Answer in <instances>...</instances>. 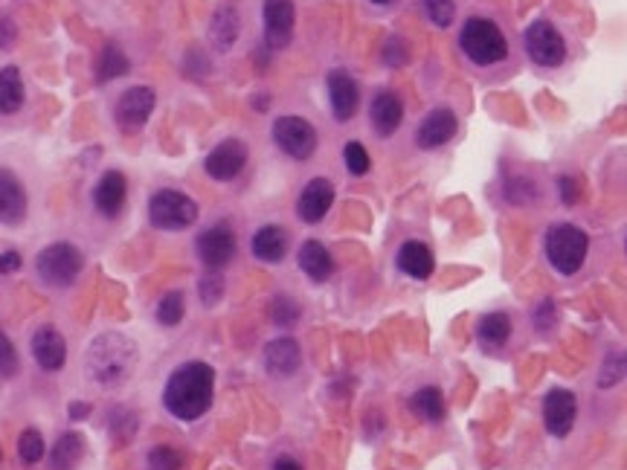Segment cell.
Instances as JSON below:
<instances>
[{"mask_svg":"<svg viewBox=\"0 0 627 470\" xmlns=\"http://www.w3.org/2000/svg\"><path fill=\"white\" fill-rule=\"evenodd\" d=\"M212 395H215L212 366L192 360L172 372L163 389V407L180 421H198L212 407Z\"/></svg>","mask_w":627,"mask_h":470,"instance_id":"cell-1","label":"cell"},{"mask_svg":"<svg viewBox=\"0 0 627 470\" xmlns=\"http://www.w3.org/2000/svg\"><path fill=\"white\" fill-rule=\"evenodd\" d=\"M137 357L140 352L131 337H125L120 331H108V334H99L88 346L85 366H88L90 381L105 389H114L134 375Z\"/></svg>","mask_w":627,"mask_h":470,"instance_id":"cell-2","label":"cell"},{"mask_svg":"<svg viewBox=\"0 0 627 470\" xmlns=\"http://www.w3.org/2000/svg\"><path fill=\"white\" fill-rule=\"evenodd\" d=\"M459 50L477 67H494L508 59V38L488 18H468L459 32Z\"/></svg>","mask_w":627,"mask_h":470,"instance_id":"cell-3","label":"cell"},{"mask_svg":"<svg viewBox=\"0 0 627 470\" xmlns=\"http://www.w3.org/2000/svg\"><path fill=\"white\" fill-rule=\"evenodd\" d=\"M587 250H590V238L575 224H555L546 233V259L564 276H572L581 270Z\"/></svg>","mask_w":627,"mask_h":470,"instance_id":"cell-4","label":"cell"},{"mask_svg":"<svg viewBox=\"0 0 627 470\" xmlns=\"http://www.w3.org/2000/svg\"><path fill=\"white\" fill-rule=\"evenodd\" d=\"M38 267V276L47 282V285H56V288H67L76 282V276L82 273L85 267V256L79 247L67 244V241H56L50 247H44L35 259Z\"/></svg>","mask_w":627,"mask_h":470,"instance_id":"cell-5","label":"cell"},{"mask_svg":"<svg viewBox=\"0 0 627 470\" xmlns=\"http://www.w3.org/2000/svg\"><path fill=\"white\" fill-rule=\"evenodd\" d=\"M149 221L157 230H186L198 221V204L175 189H160L149 201Z\"/></svg>","mask_w":627,"mask_h":470,"instance_id":"cell-6","label":"cell"},{"mask_svg":"<svg viewBox=\"0 0 627 470\" xmlns=\"http://www.w3.org/2000/svg\"><path fill=\"white\" fill-rule=\"evenodd\" d=\"M273 143L294 160H308L317 151V131L308 119L279 117L273 122Z\"/></svg>","mask_w":627,"mask_h":470,"instance_id":"cell-7","label":"cell"},{"mask_svg":"<svg viewBox=\"0 0 627 470\" xmlns=\"http://www.w3.org/2000/svg\"><path fill=\"white\" fill-rule=\"evenodd\" d=\"M526 53L538 67H561L567 59L564 35L555 30L549 21H535L526 30Z\"/></svg>","mask_w":627,"mask_h":470,"instance_id":"cell-8","label":"cell"},{"mask_svg":"<svg viewBox=\"0 0 627 470\" xmlns=\"http://www.w3.org/2000/svg\"><path fill=\"white\" fill-rule=\"evenodd\" d=\"M154 105H157V96L146 85L125 90L120 96V102H117V108H114V119H117L120 131H125V134L143 131L146 122H149L151 111H154Z\"/></svg>","mask_w":627,"mask_h":470,"instance_id":"cell-9","label":"cell"},{"mask_svg":"<svg viewBox=\"0 0 627 470\" xmlns=\"http://www.w3.org/2000/svg\"><path fill=\"white\" fill-rule=\"evenodd\" d=\"M294 21L297 9L294 0H265L262 3V27H265V41L273 50H282L294 38Z\"/></svg>","mask_w":627,"mask_h":470,"instance_id":"cell-10","label":"cell"},{"mask_svg":"<svg viewBox=\"0 0 627 470\" xmlns=\"http://www.w3.org/2000/svg\"><path fill=\"white\" fill-rule=\"evenodd\" d=\"M236 256V233L230 224H215L198 235V259L207 270H221Z\"/></svg>","mask_w":627,"mask_h":470,"instance_id":"cell-11","label":"cell"},{"mask_svg":"<svg viewBox=\"0 0 627 470\" xmlns=\"http://www.w3.org/2000/svg\"><path fill=\"white\" fill-rule=\"evenodd\" d=\"M575 415H578V401L569 389H552L543 398V424L555 439H564L572 433Z\"/></svg>","mask_w":627,"mask_h":470,"instance_id":"cell-12","label":"cell"},{"mask_svg":"<svg viewBox=\"0 0 627 470\" xmlns=\"http://www.w3.org/2000/svg\"><path fill=\"white\" fill-rule=\"evenodd\" d=\"M244 166H247V146L241 140H224V143H218L207 154V160H204L207 175L212 180H218V183L236 180Z\"/></svg>","mask_w":627,"mask_h":470,"instance_id":"cell-13","label":"cell"},{"mask_svg":"<svg viewBox=\"0 0 627 470\" xmlns=\"http://www.w3.org/2000/svg\"><path fill=\"white\" fill-rule=\"evenodd\" d=\"M27 189L18 180L15 172L0 169V224L6 227H18L27 218Z\"/></svg>","mask_w":627,"mask_h":470,"instance_id":"cell-14","label":"cell"},{"mask_svg":"<svg viewBox=\"0 0 627 470\" xmlns=\"http://www.w3.org/2000/svg\"><path fill=\"white\" fill-rule=\"evenodd\" d=\"M456 128H459V119H456V114H453L450 108H436V111H430L427 117L421 119V125H418L416 131L418 148H421V151L442 148L445 143L453 140Z\"/></svg>","mask_w":627,"mask_h":470,"instance_id":"cell-15","label":"cell"},{"mask_svg":"<svg viewBox=\"0 0 627 470\" xmlns=\"http://www.w3.org/2000/svg\"><path fill=\"white\" fill-rule=\"evenodd\" d=\"M331 204H334V186H331V180H326V177L308 180L297 201L299 221H305V224H320V221L326 218V212L331 209Z\"/></svg>","mask_w":627,"mask_h":470,"instance_id":"cell-16","label":"cell"},{"mask_svg":"<svg viewBox=\"0 0 627 470\" xmlns=\"http://www.w3.org/2000/svg\"><path fill=\"white\" fill-rule=\"evenodd\" d=\"M329 102L334 119H337V122H349V119L358 114L360 105L358 82H355L349 73L334 70L329 76Z\"/></svg>","mask_w":627,"mask_h":470,"instance_id":"cell-17","label":"cell"},{"mask_svg":"<svg viewBox=\"0 0 627 470\" xmlns=\"http://www.w3.org/2000/svg\"><path fill=\"white\" fill-rule=\"evenodd\" d=\"M302 366V352L294 337H276L265 346V369L273 378H291Z\"/></svg>","mask_w":627,"mask_h":470,"instance_id":"cell-18","label":"cell"},{"mask_svg":"<svg viewBox=\"0 0 627 470\" xmlns=\"http://www.w3.org/2000/svg\"><path fill=\"white\" fill-rule=\"evenodd\" d=\"M32 357L38 360V366L44 372H59L67 360V343L53 325H44L32 334Z\"/></svg>","mask_w":627,"mask_h":470,"instance_id":"cell-19","label":"cell"},{"mask_svg":"<svg viewBox=\"0 0 627 470\" xmlns=\"http://www.w3.org/2000/svg\"><path fill=\"white\" fill-rule=\"evenodd\" d=\"M128 198V180L122 172H105L99 177L96 189H93V206L105 215V218H117Z\"/></svg>","mask_w":627,"mask_h":470,"instance_id":"cell-20","label":"cell"},{"mask_svg":"<svg viewBox=\"0 0 627 470\" xmlns=\"http://www.w3.org/2000/svg\"><path fill=\"white\" fill-rule=\"evenodd\" d=\"M369 119H372V128H375L378 137H392L401 128V119H404V102L398 99V93H392V90L378 93L372 99Z\"/></svg>","mask_w":627,"mask_h":470,"instance_id":"cell-21","label":"cell"},{"mask_svg":"<svg viewBox=\"0 0 627 470\" xmlns=\"http://www.w3.org/2000/svg\"><path fill=\"white\" fill-rule=\"evenodd\" d=\"M239 38V12L230 3H221L209 21V41L218 53H230Z\"/></svg>","mask_w":627,"mask_h":470,"instance_id":"cell-22","label":"cell"},{"mask_svg":"<svg viewBox=\"0 0 627 470\" xmlns=\"http://www.w3.org/2000/svg\"><path fill=\"white\" fill-rule=\"evenodd\" d=\"M288 253V233L276 224H268L262 227L259 233L253 235V256L262 259V262H270V265H279Z\"/></svg>","mask_w":627,"mask_h":470,"instance_id":"cell-23","label":"cell"},{"mask_svg":"<svg viewBox=\"0 0 627 470\" xmlns=\"http://www.w3.org/2000/svg\"><path fill=\"white\" fill-rule=\"evenodd\" d=\"M299 267L308 279L314 282H326L331 273H334V262H331V253L320 244V241H305L299 247Z\"/></svg>","mask_w":627,"mask_h":470,"instance_id":"cell-24","label":"cell"},{"mask_svg":"<svg viewBox=\"0 0 627 470\" xmlns=\"http://www.w3.org/2000/svg\"><path fill=\"white\" fill-rule=\"evenodd\" d=\"M398 270L413 276V279H427L433 273V253L421 241H407L398 250Z\"/></svg>","mask_w":627,"mask_h":470,"instance_id":"cell-25","label":"cell"},{"mask_svg":"<svg viewBox=\"0 0 627 470\" xmlns=\"http://www.w3.org/2000/svg\"><path fill=\"white\" fill-rule=\"evenodd\" d=\"M477 337L488 352L503 349L508 343V337H511V320H508V314H503V311L485 314L477 325Z\"/></svg>","mask_w":627,"mask_h":470,"instance_id":"cell-26","label":"cell"},{"mask_svg":"<svg viewBox=\"0 0 627 470\" xmlns=\"http://www.w3.org/2000/svg\"><path fill=\"white\" fill-rule=\"evenodd\" d=\"M131 70V61L122 53V47L117 41H108L99 53V61H96V82L105 85V82H114Z\"/></svg>","mask_w":627,"mask_h":470,"instance_id":"cell-27","label":"cell"},{"mask_svg":"<svg viewBox=\"0 0 627 470\" xmlns=\"http://www.w3.org/2000/svg\"><path fill=\"white\" fill-rule=\"evenodd\" d=\"M85 456V439L79 433H64L53 450H50V468L53 470H73Z\"/></svg>","mask_w":627,"mask_h":470,"instance_id":"cell-28","label":"cell"},{"mask_svg":"<svg viewBox=\"0 0 627 470\" xmlns=\"http://www.w3.org/2000/svg\"><path fill=\"white\" fill-rule=\"evenodd\" d=\"M24 105V79L18 67L0 70V114H18Z\"/></svg>","mask_w":627,"mask_h":470,"instance_id":"cell-29","label":"cell"},{"mask_svg":"<svg viewBox=\"0 0 627 470\" xmlns=\"http://www.w3.org/2000/svg\"><path fill=\"white\" fill-rule=\"evenodd\" d=\"M410 410L416 412L421 421L427 424H439L445 418V395L436 386H424L410 398Z\"/></svg>","mask_w":627,"mask_h":470,"instance_id":"cell-30","label":"cell"},{"mask_svg":"<svg viewBox=\"0 0 627 470\" xmlns=\"http://www.w3.org/2000/svg\"><path fill=\"white\" fill-rule=\"evenodd\" d=\"M183 311H186L183 294H180V291H169V294L160 299V305H157V323L178 325L180 320H183Z\"/></svg>","mask_w":627,"mask_h":470,"instance_id":"cell-31","label":"cell"},{"mask_svg":"<svg viewBox=\"0 0 627 470\" xmlns=\"http://www.w3.org/2000/svg\"><path fill=\"white\" fill-rule=\"evenodd\" d=\"M18 456L24 465H38L44 459V439L38 430H24L18 439Z\"/></svg>","mask_w":627,"mask_h":470,"instance_id":"cell-32","label":"cell"},{"mask_svg":"<svg viewBox=\"0 0 627 470\" xmlns=\"http://www.w3.org/2000/svg\"><path fill=\"white\" fill-rule=\"evenodd\" d=\"M270 320L279 328H291L299 320V305L288 296H276L273 305H270Z\"/></svg>","mask_w":627,"mask_h":470,"instance_id":"cell-33","label":"cell"},{"mask_svg":"<svg viewBox=\"0 0 627 470\" xmlns=\"http://www.w3.org/2000/svg\"><path fill=\"white\" fill-rule=\"evenodd\" d=\"M424 12L427 18L436 24V27H450L453 24V15H456V3L453 0H424Z\"/></svg>","mask_w":627,"mask_h":470,"instance_id":"cell-34","label":"cell"},{"mask_svg":"<svg viewBox=\"0 0 627 470\" xmlns=\"http://www.w3.org/2000/svg\"><path fill=\"white\" fill-rule=\"evenodd\" d=\"M343 160H346V169H349V175H366L369 172V166H372V160H369V151L360 146V143H349L346 151H343Z\"/></svg>","mask_w":627,"mask_h":470,"instance_id":"cell-35","label":"cell"},{"mask_svg":"<svg viewBox=\"0 0 627 470\" xmlns=\"http://www.w3.org/2000/svg\"><path fill=\"white\" fill-rule=\"evenodd\" d=\"M146 462H149V470H180V465H183L178 450H172L166 444L163 447H154Z\"/></svg>","mask_w":627,"mask_h":470,"instance_id":"cell-36","label":"cell"},{"mask_svg":"<svg viewBox=\"0 0 627 470\" xmlns=\"http://www.w3.org/2000/svg\"><path fill=\"white\" fill-rule=\"evenodd\" d=\"M198 294H201L204 305H215L224 296V279L215 270H209L207 276L201 279V285H198Z\"/></svg>","mask_w":627,"mask_h":470,"instance_id":"cell-37","label":"cell"},{"mask_svg":"<svg viewBox=\"0 0 627 470\" xmlns=\"http://www.w3.org/2000/svg\"><path fill=\"white\" fill-rule=\"evenodd\" d=\"M384 64L389 67H401V64H407L410 59V53H407V44H404V38H398V35H389L387 41H384Z\"/></svg>","mask_w":627,"mask_h":470,"instance_id":"cell-38","label":"cell"},{"mask_svg":"<svg viewBox=\"0 0 627 470\" xmlns=\"http://www.w3.org/2000/svg\"><path fill=\"white\" fill-rule=\"evenodd\" d=\"M0 375L3 378H12L18 375V352L12 346V340L0 331Z\"/></svg>","mask_w":627,"mask_h":470,"instance_id":"cell-39","label":"cell"},{"mask_svg":"<svg viewBox=\"0 0 627 470\" xmlns=\"http://www.w3.org/2000/svg\"><path fill=\"white\" fill-rule=\"evenodd\" d=\"M622 375H625V354H610L607 357V363H604V369H601V378H598V386H613V383L622 381Z\"/></svg>","mask_w":627,"mask_h":470,"instance_id":"cell-40","label":"cell"},{"mask_svg":"<svg viewBox=\"0 0 627 470\" xmlns=\"http://www.w3.org/2000/svg\"><path fill=\"white\" fill-rule=\"evenodd\" d=\"M535 325H538L540 331L558 325V311H555V302H552V299H543L538 305V311H535Z\"/></svg>","mask_w":627,"mask_h":470,"instance_id":"cell-41","label":"cell"},{"mask_svg":"<svg viewBox=\"0 0 627 470\" xmlns=\"http://www.w3.org/2000/svg\"><path fill=\"white\" fill-rule=\"evenodd\" d=\"M198 67H201V73H204V76H207L209 70H212V67H209L207 56H204V50L192 47V50H189V56H186V64H183V70H186V76H192V70H198Z\"/></svg>","mask_w":627,"mask_h":470,"instance_id":"cell-42","label":"cell"},{"mask_svg":"<svg viewBox=\"0 0 627 470\" xmlns=\"http://www.w3.org/2000/svg\"><path fill=\"white\" fill-rule=\"evenodd\" d=\"M18 38V27L9 15H0V50H9Z\"/></svg>","mask_w":627,"mask_h":470,"instance_id":"cell-43","label":"cell"},{"mask_svg":"<svg viewBox=\"0 0 627 470\" xmlns=\"http://www.w3.org/2000/svg\"><path fill=\"white\" fill-rule=\"evenodd\" d=\"M558 183H561V201H564V204H575V201L581 198V189H578V180H575V177L564 175Z\"/></svg>","mask_w":627,"mask_h":470,"instance_id":"cell-44","label":"cell"},{"mask_svg":"<svg viewBox=\"0 0 627 470\" xmlns=\"http://www.w3.org/2000/svg\"><path fill=\"white\" fill-rule=\"evenodd\" d=\"M21 265H24L21 253H15V250H6V253H0V273H15V270H18Z\"/></svg>","mask_w":627,"mask_h":470,"instance_id":"cell-45","label":"cell"},{"mask_svg":"<svg viewBox=\"0 0 627 470\" xmlns=\"http://www.w3.org/2000/svg\"><path fill=\"white\" fill-rule=\"evenodd\" d=\"M270 470H302V465H299L294 456H279V459L273 462V468Z\"/></svg>","mask_w":627,"mask_h":470,"instance_id":"cell-46","label":"cell"},{"mask_svg":"<svg viewBox=\"0 0 627 470\" xmlns=\"http://www.w3.org/2000/svg\"><path fill=\"white\" fill-rule=\"evenodd\" d=\"M70 421H82L90 415V404H70Z\"/></svg>","mask_w":627,"mask_h":470,"instance_id":"cell-47","label":"cell"},{"mask_svg":"<svg viewBox=\"0 0 627 470\" xmlns=\"http://www.w3.org/2000/svg\"><path fill=\"white\" fill-rule=\"evenodd\" d=\"M253 108H256V111H268L270 108L268 93H256V96H253Z\"/></svg>","mask_w":627,"mask_h":470,"instance_id":"cell-48","label":"cell"},{"mask_svg":"<svg viewBox=\"0 0 627 470\" xmlns=\"http://www.w3.org/2000/svg\"><path fill=\"white\" fill-rule=\"evenodd\" d=\"M372 3H378V6H387V3H392V0H372Z\"/></svg>","mask_w":627,"mask_h":470,"instance_id":"cell-49","label":"cell"},{"mask_svg":"<svg viewBox=\"0 0 627 470\" xmlns=\"http://www.w3.org/2000/svg\"><path fill=\"white\" fill-rule=\"evenodd\" d=\"M0 462H3V450H0Z\"/></svg>","mask_w":627,"mask_h":470,"instance_id":"cell-50","label":"cell"}]
</instances>
